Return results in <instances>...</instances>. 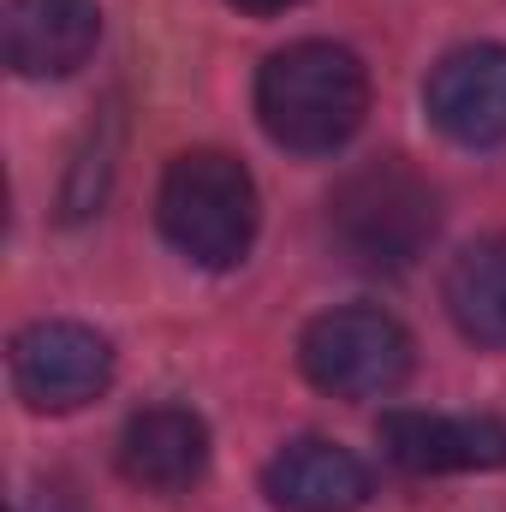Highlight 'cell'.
<instances>
[{
  "label": "cell",
  "mask_w": 506,
  "mask_h": 512,
  "mask_svg": "<svg viewBox=\"0 0 506 512\" xmlns=\"http://www.w3.org/2000/svg\"><path fill=\"white\" fill-rule=\"evenodd\" d=\"M370 114V72L340 42H292L256 72V120L280 149L328 155Z\"/></svg>",
  "instance_id": "1"
},
{
  "label": "cell",
  "mask_w": 506,
  "mask_h": 512,
  "mask_svg": "<svg viewBox=\"0 0 506 512\" xmlns=\"http://www.w3.org/2000/svg\"><path fill=\"white\" fill-rule=\"evenodd\" d=\"M328 233H334V245L352 256L358 268L399 274V268H411L417 256L435 245V233H441V197H435V185L411 161L381 155V161L352 167L334 185V197H328Z\"/></svg>",
  "instance_id": "2"
},
{
  "label": "cell",
  "mask_w": 506,
  "mask_h": 512,
  "mask_svg": "<svg viewBox=\"0 0 506 512\" xmlns=\"http://www.w3.org/2000/svg\"><path fill=\"white\" fill-rule=\"evenodd\" d=\"M155 221L167 245L197 268H233L256 239V179L227 149H185L167 161L155 191Z\"/></svg>",
  "instance_id": "3"
},
{
  "label": "cell",
  "mask_w": 506,
  "mask_h": 512,
  "mask_svg": "<svg viewBox=\"0 0 506 512\" xmlns=\"http://www.w3.org/2000/svg\"><path fill=\"white\" fill-rule=\"evenodd\" d=\"M304 376L334 399H381L411 376V334L370 304L328 310L298 340Z\"/></svg>",
  "instance_id": "4"
},
{
  "label": "cell",
  "mask_w": 506,
  "mask_h": 512,
  "mask_svg": "<svg viewBox=\"0 0 506 512\" xmlns=\"http://www.w3.org/2000/svg\"><path fill=\"white\" fill-rule=\"evenodd\" d=\"M114 382V346L84 322H30L12 340V387L30 411H78Z\"/></svg>",
  "instance_id": "5"
},
{
  "label": "cell",
  "mask_w": 506,
  "mask_h": 512,
  "mask_svg": "<svg viewBox=\"0 0 506 512\" xmlns=\"http://www.w3.org/2000/svg\"><path fill=\"white\" fill-rule=\"evenodd\" d=\"M376 441L411 477L506 465V423L489 411H381Z\"/></svg>",
  "instance_id": "6"
},
{
  "label": "cell",
  "mask_w": 506,
  "mask_h": 512,
  "mask_svg": "<svg viewBox=\"0 0 506 512\" xmlns=\"http://www.w3.org/2000/svg\"><path fill=\"white\" fill-rule=\"evenodd\" d=\"M423 108L435 131H447L465 149L506 143V42H465L441 54V66L423 84Z\"/></svg>",
  "instance_id": "7"
},
{
  "label": "cell",
  "mask_w": 506,
  "mask_h": 512,
  "mask_svg": "<svg viewBox=\"0 0 506 512\" xmlns=\"http://www.w3.org/2000/svg\"><path fill=\"white\" fill-rule=\"evenodd\" d=\"M0 42L18 78H72L78 66H90L102 42V6L96 0H6Z\"/></svg>",
  "instance_id": "8"
},
{
  "label": "cell",
  "mask_w": 506,
  "mask_h": 512,
  "mask_svg": "<svg viewBox=\"0 0 506 512\" xmlns=\"http://www.w3.org/2000/svg\"><path fill=\"white\" fill-rule=\"evenodd\" d=\"M120 471L149 495H179L209 471V423L191 405H143L120 429Z\"/></svg>",
  "instance_id": "9"
},
{
  "label": "cell",
  "mask_w": 506,
  "mask_h": 512,
  "mask_svg": "<svg viewBox=\"0 0 506 512\" xmlns=\"http://www.w3.org/2000/svg\"><path fill=\"white\" fill-rule=\"evenodd\" d=\"M262 495L280 512H358L370 501V471L340 441L304 435V441H286L268 459Z\"/></svg>",
  "instance_id": "10"
},
{
  "label": "cell",
  "mask_w": 506,
  "mask_h": 512,
  "mask_svg": "<svg viewBox=\"0 0 506 512\" xmlns=\"http://www.w3.org/2000/svg\"><path fill=\"white\" fill-rule=\"evenodd\" d=\"M441 298H447L453 328L471 346L506 352V233L471 239L465 251L453 256L447 280H441Z\"/></svg>",
  "instance_id": "11"
},
{
  "label": "cell",
  "mask_w": 506,
  "mask_h": 512,
  "mask_svg": "<svg viewBox=\"0 0 506 512\" xmlns=\"http://www.w3.org/2000/svg\"><path fill=\"white\" fill-rule=\"evenodd\" d=\"M239 12H256V18H268V12H286V6H298V0H233Z\"/></svg>",
  "instance_id": "12"
}]
</instances>
